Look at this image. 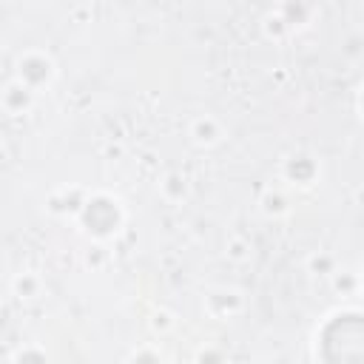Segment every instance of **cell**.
<instances>
[{"label":"cell","instance_id":"1","mask_svg":"<svg viewBox=\"0 0 364 364\" xmlns=\"http://www.w3.org/2000/svg\"><path fill=\"white\" fill-rule=\"evenodd\" d=\"M327 361H364V318L341 316L324 330Z\"/></svg>","mask_w":364,"mask_h":364}]
</instances>
